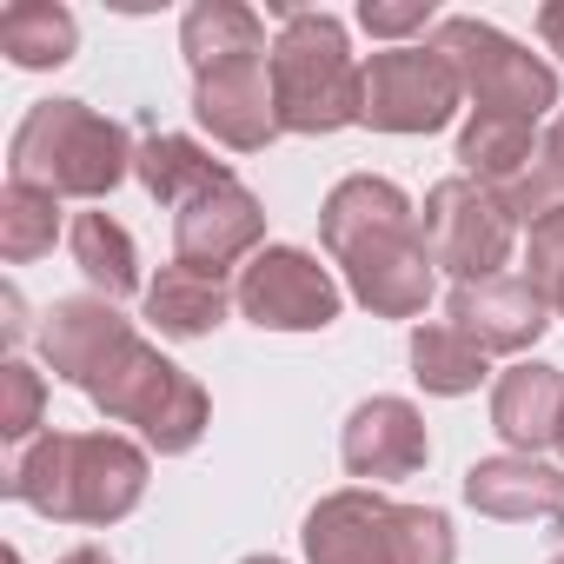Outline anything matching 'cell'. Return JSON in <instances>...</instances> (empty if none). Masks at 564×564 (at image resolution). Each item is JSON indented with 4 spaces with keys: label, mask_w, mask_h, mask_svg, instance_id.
I'll return each mask as SVG.
<instances>
[{
    "label": "cell",
    "mask_w": 564,
    "mask_h": 564,
    "mask_svg": "<svg viewBox=\"0 0 564 564\" xmlns=\"http://www.w3.org/2000/svg\"><path fill=\"white\" fill-rule=\"evenodd\" d=\"M259 246H265V206L239 180H226V186H213V193H199V199H186L173 213V259H186L199 272H219L226 279Z\"/></svg>",
    "instance_id": "obj_12"
},
{
    "label": "cell",
    "mask_w": 564,
    "mask_h": 564,
    "mask_svg": "<svg viewBox=\"0 0 564 564\" xmlns=\"http://www.w3.org/2000/svg\"><path fill=\"white\" fill-rule=\"evenodd\" d=\"M232 306L259 326V333H326L346 306L339 279L306 252V246H259L239 265Z\"/></svg>",
    "instance_id": "obj_9"
},
{
    "label": "cell",
    "mask_w": 564,
    "mask_h": 564,
    "mask_svg": "<svg viewBox=\"0 0 564 564\" xmlns=\"http://www.w3.org/2000/svg\"><path fill=\"white\" fill-rule=\"evenodd\" d=\"M133 173H140V186L160 199V206H186V199H199V193H213V186H226L232 180V166L226 160H213L199 140H186V133H147L140 140V153H133Z\"/></svg>",
    "instance_id": "obj_20"
},
{
    "label": "cell",
    "mask_w": 564,
    "mask_h": 564,
    "mask_svg": "<svg viewBox=\"0 0 564 564\" xmlns=\"http://www.w3.org/2000/svg\"><path fill=\"white\" fill-rule=\"evenodd\" d=\"M458 100H465V80L438 47H386V54L366 61L359 127H372V133H438V127H452Z\"/></svg>",
    "instance_id": "obj_10"
},
{
    "label": "cell",
    "mask_w": 564,
    "mask_h": 564,
    "mask_svg": "<svg viewBox=\"0 0 564 564\" xmlns=\"http://www.w3.org/2000/svg\"><path fill=\"white\" fill-rule=\"evenodd\" d=\"M61 564H113V557H107V551H100V544H80V551H67V557H61Z\"/></svg>",
    "instance_id": "obj_31"
},
{
    "label": "cell",
    "mask_w": 564,
    "mask_h": 564,
    "mask_svg": "<svg viewBox=\"0 0 564 564\" xmlns=\"http://www.w3.org/2000/svg\"><path fill=\"white\" fill-rule=\"evenodd\" d=\"M127 333H133V319H120V306L100 300V293H87V300H54V306H47V326H41V359H47L54 379H67V386L80 392V379H87Z\"/></svg>",
    "instance_id": "obj_17"
},
{
    "label": "cell",
    "mask_w": 564,
    "mask_h": 564,
    "mask_svg": "<svg viewBox=\"0 0 564 564\" xmlns=\"http://www.w3.org/2000/svg\"><path fill=\"white\" fill-rule=\"evenodd\" d=\"M339 458H346V471H352V478H366L372 491H379V485H392V478L425 471L432 438H425L419 405H412V399H392V392H379V399L352 405V419H346V432H339Z\"/></svg>",
    "instance_id": "obj_14"
},
{
    "label": "cell",
    "mask_w": 564,
    "mask_h": 564,
    "mask_svg": "<svg viewBox=\"0 0 564 564\" xmlns=\"http://www.w3.org/2000/svg\"><path fill=\"white\" fill-rule=\"evenodd\" d=\"M432 47L458 67L465 94L478 100V113H518V120H538L544 107H557V74L518 47L505 28L491 21H471V14H445Z\"/></svg>",
    "instance_id": "obj_7"
},
{
    "label": "cell",
    "mask_w": 564,
    "mask_h": 564,
    "mask_svg": "<svg viewBox=\"0 0 564 564\" xmlns=\"http://www.w3.org/2000/svg\"><path fill=\"white\" fill-rule=\"evenodd\" d=\"M538 34L551 54H564V0H551V8H538Z\"/></svg>",
    "instance_id": "obj_30"
},
{
    "label": "cell",
    "mask_w": 564,
    "mask_h": 564,
    "mask_svg": "<svg viewBox=\"0 0 564 564\" xmlns=\"http://www.w3.org/2000/svg\"><path fill=\"white\" fill-rule=\"evenodd\" d=\"M359 28H366L372 41L412 47L405 34H425V28H438V8H432V0H366V8H359Z\"/></svg>",
    "instance_id": "obj_28"
},
{
    "label": "cell",
    "mask_w": 564,
    "mask_h": 564,
    "mask_svg": "<svg viewBox=\"0 0 564 564\" xmlns=\"http://www.w3.org/2000/svg\"><path fill=\"white\" fill-rule=\"evenodd\" d=\"M551 564H564V551H557V557H551Z\"/></svg>",
    "instance_id": "obj_35"
},
{
    "label": "cell",
    "mask_w": 564,
    "mask_h": 564,
    "mask_svg": "<svg viewBox=\"0 0 564 564\" xmlns=\"http://www.w3.org/2000/svg\"><path fill=\"white\" fill-rule=\"evenodd\" d=\"M80 47V28L61 0H14L0 8V54H8L21 74H47V67H67Z\"/></svg>",
    "instance_id": "obj_22"
},
{
    "label": "cell",
    "mask_w": 564,
    "mask_h": 564,
    "mask_svg": "<svg viewBox=\"0 0 564 564\" xmlns=\"http://www.w3.org/2000/svg\"><path fill=\"white\" fill-rule=\"evenodd\" d=\"M226 306H232L226 279H219V272H199V265H186V259L160 265V279L147 286V326H153L160 339H206V333H219Z\"/></svg>",
    "instance_id": "obj_18"
},
{
    "label": "cell",
    "mask_w": 564,
    "mask_h": 564,
    "mask_svg": "<svg viewBox=\"0 0 564 564\" xmlns=\"http://www.w3.org/2000/svg\"><path fill=\"white\" fill-rule=\"evenodd\" d=\"M0 491L54 524H120L147 498V452L120 432H41L8 458Z\"/></svg>",
    "instance_id": "obj_2"
},
{
    "label": "cell",
    "mask_w": 564,
    "mask_h": 564,
    "mask_svg": "<svg viewBox=\"0 0 564 564\" xmlns=\"http://www.w3.org/2000/svg\"><path fill=\"white\" fill-rule=\"evenodd\" d=\"M491 372V352L471 346L452 319H432V326H412V379L438 399H465L478 392Z\"/></svg>",
    "instance_id": "obj_24"
},
{
    "label": "cell",
    "mask_w": 564,
    "mask_h": 564,
    "mask_svg": "<svg viewBox=\"0 0 564 564\" xmlns=\"http://www.w3.org/2000/svg\"><path fill=\"white\" fill-rule=\"evenodd\" d=\"M452 326L485 346V352H524L544 339L551 326V300L531 286V272H491V279H465V286H452L445 300Z\"/></svg>",
    "instance_id": "obj_13"
},
{
    "label": "cell",
    "mask_w": 564,
    "mask_h": 564,
    "mask_svg": "<svg viewBox=\"0 0 564 564\" xmlns=\"http://www.w3.org/2000/svg\"><path fill=\"white\" fill-rule=\"evenodd\" d=\"M279 21L272 41V100H279V127L286 133H339L359 127L366 107V67L346 47V28L333 14H300V8H265Z\"/></svg>",
    "instance_id": "obj_3"
},
{
    "label": "cell",
    "mask_w": 564,
    "mask_h": 564,
    "mask_svg": "<svg viewBox=\"0 0 564 564\" xmlns=\"http://www.w3.org/2000/svg\"><path fill=\"white\" fill-rule=\"evenodd\" d=\"M67 246H74V265L87 272V286L100 300H127L140 293V252H133V232L113 219V213H80L67 226Z\"/></svg>",
    "instance_id": "obj_23"
},
{
    "label": "cell",
    "mask_w": 564,
    "mask_h": 564,
    "mask_svg": "<svg viewBox=\"0 0 564 564\" xmlns=\"http://www.w3.org/2000/svg\"><path fill=\"white\" fill-rule=\"evenodd\" d=\"M531 286L551 300V313L564 319V213L531 226Z\"/></svg>",
    "instance_id": "obj_29"
},
{
    "label": "cell",
    "mask_w": 564,
    "mask_h": 564,
    "mask_svg": "<svg viewBox=\"0 0 564 564\" xmlns=\"http://www.w3.org/2000/svg\"><path fill=\"white\" fill-rule=\"evenodd\" d=\"M419 226H425L432 265L452 272L458 286H465V279H491V272L511 265L518 219H511L505 193H491V186H478V180H465V173H458V180H438V186L425 193Z\"/></svg>",
    "instance_id": "obj_8"
},
{
    "label": "cell",
    "mask_w": 564,
    "mask_h": 564,
    "mask_svg": "<svg viewBox=\"0 0 564 564\" xmlns=\"http://www.w3.org/2000/svg\"><path fill=\"white\" fill-rule=\"evenodd\" d=\"M531 127H538V120H518V113H471L465 133H458V166H465V180H478V186H491V193L518 186V180L531 173V160H538V133H531Z\"/></svg>",
    "instance_id": "obj_21"
},
{
    "label": "cell",
    "mask_w": 564,
    "mask_h": 564,
    "mask_svg": "<svg viewBox=\"0 0 564 564\" xmlns=\"http://www.w3.org/2000/svg\"><path fill=\"white\" fill-rule=\"evenodd\" d=\"M306 564H458L452 518L438 505H392L372 485L326 491L306 511Z\"/></svg>",
    "instance_id": "obj_5"
},
{
    "label": "cell",
    "mask_w": 564,
    "mask_h": 564,
    "mask_svg": "<svg viewBox=\"0 0 564 564\" xmlns=\"http://www.w3.org/2000/svg\"><path fill=\"white\" fill-rule=\"evenodd\" d=\"M8 564H21V551H8Z\"/></svg>",
    "instance_id": "obj_33"
},
{
    "label": "cell",
    "mask_w": 564,
    "mask_h": 564,
    "mask_svg": "<svg viewBox=\"0 0 564 564\" xmlns=\"http://www.w3.org/2000/svg\"><path fill=\"white\" fill-rule=\"evenodd\" d=\"M491 432L511 452H524V458L557 445V432H564V372L544 366V359H518L511 372H498V386H491Z\"/></svg>",
    "instance_id": "obj_16"
},
{
    "label": "cell",
    "mask_w": 564,
    "mask_h": 564,
    "mask_svg": "<svg viewBox=\"0 0 564 564\" xmlns=\"http://www.w3.org/2000/svg\"><path fill=\"white\" fill-rule=\"evenodd\" d=\"M41 412H47V379L21 359L0 366V438H8L14 452L41 438Z\"/></svg>",
    "instance_id": "obj_27"
},
{
    "label": "cell",
    "mask_w": 564,
    "mask_h": 564,
    "mask_svg": "<svg viewBox=\"0 0 564 564\" xmlns=\"http://www.w3.org/2000/svg\"><path fill=\"white\" fill-rule=\"evenodd\" d=\"M180 54L199 80L213 67H232V61H252V54H272V47H265V21L252 8H239V0H193L180 14Z\"/></svg>",
    "instance_id": "obj_19"
},
{
    "label": "cell",
    "mask_w": 564,
    "mask_h": 564,
    "mask_svg": "<svg viewBox=\"0 0 564 564\" xmlns=\"http://www.w3.org/2000/svg\"><path fill=\"white\" fill-rule=\"evenodd\" d=\"M239 564H279V557H239Z\"/></svg>",
    "instance_id": "obj_32"
},
{
    "label": "cell",
    "mask_w": 564,
    "mask_h": 564,
    "mask_svg": "<svg viewBox=\"0 0 564 564\" xmlns=\"http://www.w3.org/2000/svg\"><path fill=\"white\" fill-rule=\"evenodd\" d=\"M80 392H87L113 425H140V438H147L160 458L193 452V445L206 438V419H213L206 386H199L193 372H180L166 352H153L140 333H127V339L80 379Z\"/></svg>",
    "instance_id": "obj_6"
},
{
    "label": "cell",
    "mask_w": 564,
    "mask_h": 564,
    "mask_svg": "<svg viewBox=\"0 0 564 564\" xmlns=\"http://www.w3.org/2000/svg\"><path fill=\"white\" fill-rule=\"evenodd\" d=\"M54 239H61V199L41 193V186L8 180V193H0V259L28 265V259L54 252Z\"/></svg>",
    "instance_id": "obj_25"
},
{
    "label": "cell",
    "mask_w": 564,
    "mask_h": 564,
    "mask_svg": "<svg viewBox=\"0 0 564 564\" xmlns=\"http://www.w3.org/2000/svg\"><path fill=\"white\" fill-rule=\"evenodd\" d=\"M133 140L120 120L94 113L87 100H34L14 127L8 166L21 186H41L54 199H107L133 173Z\"/></svg>",
    "instance_id": "obj_4"
},
{
    "label": "cell",
    "mask_w": 564,
    "mask_h": 564,
    "mask_svg": "<svg viewBox=\"0 0 564 564\" xmlns=\"http://www.w3.org/2000/svg\"><path fill=\"white\" fill-rule=\"evenodd\" d=\"M319 246L346 272L352 300L372 319H419L432 306V246L405 186L379 173H352L319 206Z\"/></svg>",
    "instance_id": "obj_1"
},
{
    "label": "cell",
    "mask_w": 564,
    "mask_h": 564,
    "mask_svg": "<svg viewBox=\"0 0 564 564\" xmlns=\"http://www.w3.org/2000/svg\"><path fill=\"white\" fill-rule=\"evenodd\" d=\"M465 505L498 518V524H531V531H564V471L524 452L478 458L465 471Z\"/></svg>",
    "instance_id": "obj_15"
},
{
    "label": "cell",
    "mask_w": 564,
    "mask_h": 564,
    "mask_svg": "<svg viewBox=\"0 0 564 564\" xmlns=\"http://www.w3.org/2000/svg\"><path fill=\"white\" fill-rule=\"evenodd\" d=\"M557 452H564V432H557Z\"/></svg>",
    "instance_id": "obj_34"
},
{
    "label": "cell",
    "mask_w": 564,
    "mask_h": 564,
    "mask_svg": "<svg viewBox=\"0 0 564 564\" xmlns=\"http://www.w3.org/2000/svg\"><path fill=\"white\" fill-rule=\"evenodd\" d=\"M505 206H511L518 226H538V219L564 213V113L538 133V160L518 186H505Z\"/></svg>",
    "instance_id": "obj_26"
},
{
    "label": "cell",
    "mask_w": 564,
    "mask_h": 564,
    "mask_svg": "<svg viewBox=\"0 0 564 564\" xmlns=\"http://www.w3.org/2000/svg\"><path fill=\"white\" fill-rule=\"evenodd\" d=\"M193 120L232 153H265L279 133H286L279 127V100H272V54L199 74L193 80Z\"/></svg>",
    "instance_id": "obj_11"
}]
</instances>
